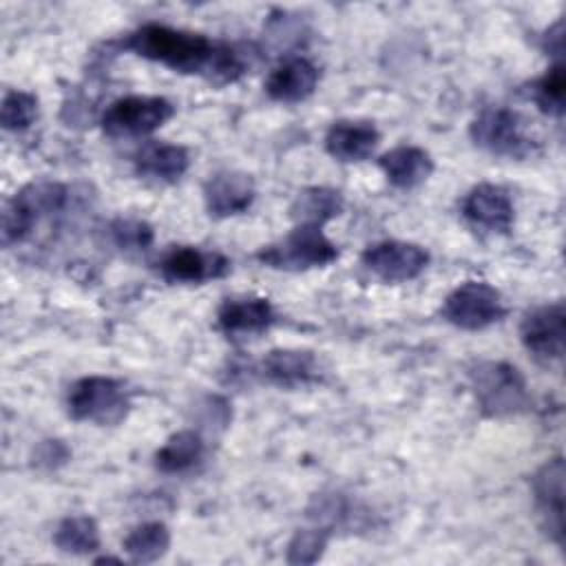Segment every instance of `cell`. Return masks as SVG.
<instances>
[{"instance_id":"1","label":"cell","mask_w":566,"mask_h":566,"mask_svg":"<svg viewBox=\"0 0 566 566\" xmlns=\"http://www.w3.org/2000/svg\"><path fill=\"white\" fill-rule=\"evenodd\" d=\"M217 42L203 33L184 31L166 24H144L126 40V49L150 62H159L177 73H199L210 77Z\"/></svg>"},{"instance_id":"2","label":"cell","mask_w":566,"mask_h":566,"mask_svg":"<svg viewBox=\"0 0 566 566\" xmlns=\"http://www.w3.org/2000/svg\"><path fill=\"white\" fill-rule=\"evenodd\" d=\"M469 382L478 407L489 418H504L528 407V387L522 371L504 360H484L471 367Z\"/></svg>"},{"instance_id":"3","label":"cell","mask_w":566,"mask_h":566,"mask_svg":"<svg viewBox=\"0 0 566 566\" xmlns=\"http://www.w3.org/2000/svg\"><path fill=\"white\" fill-rule=\"evenodd\" d=\"M69 190L57 181H33L24 186L2 212V243L13 245L24 241L44 217L60 212L66 206Z\"/></svg>"},{"instance_id":"4","label":"cell","mask_w":566,"mask_h":566,"mask_svg":"<svg viewBox=\"0 0 566 566\" xmlns=\"http://www.w3.org/2000/svg\"><path fill=\"white\" fill-rule=\"evenodd\" d=\"M66 407L73 420L119 424L128 413L130 398L119 380L111 376H86L71 385Z\"/></svg>"},{"instance_id":"5","label":"cell","mask_w":566,"mask_h":566,"mask_svg":"<svg viewBox=\"0 0 566 566\" xmlns=\"http://www.w3.org/2000/svg\"><path fill=\"white\" fill-rule=\"evenodd\" d=\"M336 245L323 234L318 226H294V230L276 243L256 252V259L274 270L301 272L310 268H325L336 261Z\"/></svg>"},{"instance_id":"6","label":"cell","mask_w":566,"mask_h":566,"mask_svg":"<svg viewBox=\"0 0 566 566\" xmlns=\"http://www.w3.org/2000/svg\"><path fill=\"white\" fill-rule=\"evenodd\" d=\"M471 139L480 148L511 159H524L537 150L520 113L504 106L484 108L471 124Z\"/></svg>"},{"instance_id":"7","label":"cell","mask_w":566,"mask_h":566,"mask_svg":"<svg viewBox=\"0 0 566 566\" xmlns=\"http://www.w3.org/2000/svg\"><path fill=\"white\" fill-rule=\"evenodd\" d=\"M506 303L502 294L484 281H467L458 285L442 303V318L460 329L478 332L506 316Z\"/></svg>"},{"instance_id":"8","label":"cell","mask_w":566,"mask_h":566,"mask_svg":"<svg viewBox=\"0 0 566 566\" xmlns=\"http://www.w3.org/2000/svg\"><path fill=\"white\" fill-rule=\"evenodd\" d=\"M175 115L166 97L128 95L115 99L102 115V128L111 137H142L161 128Z\"/></svg>"},{"instance_id":"9","label":"cell","mask_w":566,"mask_h":566,"mask_svg":"<svg viewBox=\"0 0 566 566\" xmlns=\"http://www.w3.org/2000/svg\"><path fill=\"white\" fill-rule=\"evenodd\" d=\"M566 312L564 303L539 305L528 312L520 325V338L526 352L544 365L559 363L564 358Z\"/></svg>"},{"instance_id":"10","label":"cell","mask_w":566,"mask_h":566,"mask_svg":"<svg viewBox=\"0 0 566 566\" xmlns=\"http://www.w3.org/2000/svg\"><path fill=\"white\" fill-rule=\"evenodd\" d=\"M363 265L385 283H405L424 272L429 252L409 241H378L363 252Z\"/></svg>"},{"instance_id":"11","label":"cell","mask_w":566,"mask_h":566,"mask_svg":"<svg viewBox=\"0 0 566 566\" xmlns=\"http://www.w3.org/2000/svg\"><path fill=\"white\" fill-rule=\"evenodd\" d=\"M159 272L170 283H203L226 276L230 261L221 252L179 245L161 256Z\"/></svg>"},{"instance_id":"12","label":"cell","mask_w":566,"mask_h":566,"mask_svg":"<svg viewBox=\"0 0 566 566\" xmlns=\"http://www.w3.org/2000/svg\"><path fill=\"white\" fill-rule=\"evenodd\" d=\"M254 179L241 170H219L203 184L206 210L214 219H228L245 212L254 201Z\"/></svg>"},{"instance_id":"13","label":"cell","mask_w":566,"mask_h":566,"mask_svg":"<svg viewBox=\"0 0 566 566\" xmlns=\"http://www.w3.org/2000/svg\"><path fill=\"white\" fill-rule=\"evenodd\" d=\"M462 214L469 223L489 232H509L515 221V208L509 192L493 184H480L462 199Z\"/></svg>"},{"instance_id":"14","label":"cell","mask_w":566,"mask_h":566,"mask_svg":"<svg viewBox=\"0 0 566 566\" xmlns=\"http://www.w3.org/2000/svg\"><path fill=\"white\" fill-rule=\"evenodd\" d=\"M564 460L553 458L544 462L533 475V495L537 511L548 533L562 542L564 535Z\"/></svg>"},{"instance_id":"15","label":"cell","mask_w":566,"mask_h":566,"mask_svg":"<svg viewBox=\"0 0 566 566\" xmlns=\"http://www.w3.org/2000/svg\"><path fill=\"white\" fill-rule=\"evenodd\" d=\"M380 142V135L371 122L365 119H338L327 128L325 150L338 161H363Z\"/></svg>"},{"instance_id":"16","label":"cell","mask_w":566,"mask_h":566,"mask_svg":"<svg viewBox=\"0 0 566 566\" xmlns=\"http://www.w3.org/2000/svg\"><path fill=\"white\" fill-rule=\"evenodd\" d=\"M261 376L283 389H296L318 378V363L305 349H272L259 365Z\"/></svg>"},{"instance_id":"17","label":"cell","mask_w":566,"mask_h":566,"mask_svg":"<svg viewBox=\"0 0 566 566\" xmlns=\"http://www.w3.org/2000/svg\"><path fill=\"white\" fill-rule=\"evenodd\" d=\"M318 69L307 57H287L265 80V93L276 102H301L316 91Z\"/></svg>"},{"instance_id":"18","label":"cell","mask_w":566,"mask_h":566,"mask_svg":"<svg viewBox=\"0 0 566 566\" xmlns=\"http://www.w3.org/2000/svg\"><path fill=\"white\" fill-rule=\"evenodd\" d=\"M274 323V307L263 296L226 298L217 312V325L228 336L259 334Z\"/></svg>"},{"instance_id":"19","label":"cell","mask_w":566,"mask_h":566,"mask_svg":"<svg viewBox=\"0 0 566 566\" xmlns=\"http://www.w3.org/2000/svg\"><path fill=\"white\" fill-rule=\"evenodd\" d=\"M387 181L400 190H409L427 181L433 172V159L424 148L396 146L378 159Z\"/></svg>"},{"instance_id":"20","label":"cell","mask_w":566,"mask_h":566,"mask_svg":"<svg viewBox=\"0 0 566 566\" xmlns=\"http://www.w3.org/2000/svg\"><path fill=\"white\" fill-rule=\"evenodd\" d=\"M190 166V155L179 144L153 142L146 144L135 157V170L153 181L172 184L186 175Z\"/></svg>"},{"instance_id":"21","label":"cell","mask_w":566,"mask_h":566,"mask_svg":"<svg viewBox=\"0 0 566 566\" xmlns=\"http://www.w3.org/2000/svg\"><path fill=\"white\" fill-rule=\"evenodd\" d=\"M343 195L334 188L325 186H312L301 190L292 206H290V217L294 219L296 226H318L327 223L329 219L338 217L343 212Z\"/></svg>"},{"instance_id":"22","label":"cell","mask_w":566,"mask_h":566,"mask_svg":"<svg viewBox=\"0 0 566 566\" xmlns=\"http://www.w3.org/2000/svg\"><path fill=\"white\" fill-rule=\"evenodd\" d=\"M203 455V440L197 431L184 429L172 433L155 453V467L161 473H184Z\"/></svg>"},{"instance_id":"23","label":"cell","mask_w":566,"mask_h":566,"mask_svg":"<svg viewBox=\"0 0 566 566\" xmlns=\"http://www.w3.org/2000/svg\"><path fill=\"white\" fill-rule=\"evenodd\" d=\"M170 546V531L161 522H144L124 537V551L135 564H150L166 555Z\"/></svg>"},{"instance_id":"24","label":"cell","mask_w":566,"mask_h":566,"mask_svg":"<svg viewBox=\"0 0 566 566\" xmlns=\"http://www.w3.org/2000/svg\"><path fill=\"white\" fill-rule=\"evenodd\" d=\"M53 542L62 553L88 555L99 548V526L88 515H71L57 524Z\"/></svg>"},{"instance_id":"25","label":"cell","mask_w":566,"mask_h":566,"mask_svg":"<svg viewBox=\"0 0 566 566\" xmlns=\"http://www.w3.org/2000/svg\"><path fill=\"white\" fill-rule=\"evenodd\" d=\"M533 102L537 108L551 117H562L566 102V71L564 64L557 62L533 84Z\"/></svg>"},{"instance_id":"26","label":"cell","mask_w":566,"mask_h":566,"mask_svg":"<svg viewBox=\"0 0 566 566\" xmlns=\"http://www.w3.org/2000/svg\"><path fill=\"white\" fill-rule=\"evenodd\" d=\"M38 117V99L27 91H9L4 93L0 108V124L4 130H24Z\"/></svg>"},{"instance_id":"27","label":"cell","mask_w":566,"mask_h":566,"mask_svg":"<svg viewBox=\"0 0 566 566\" xmlns=\"http://www.w3.org/2000/svg\"><path fill=\"white\" fill-rule=\"evenodd\" d=\"M327 537H329V531L327 528H303V531H296V535L292 537L290 546H287V562L290 564H314L325 546H327Z\"/></svg>"},{"instance_id":"28","label":"cell","mask_w":566,"mask_h":566,"mask_svg":"<svg viewBox=\"0 0 566 566\" xmlns=\"http://www.w3.org/2000/svg\"><path fill=\"white\" fill-rule=\"evenodd\" d=\"M113 239L124 250H146L153 243V230L148 223L137 219H117L111 226Z\"/></svg>"}]
</instances>
